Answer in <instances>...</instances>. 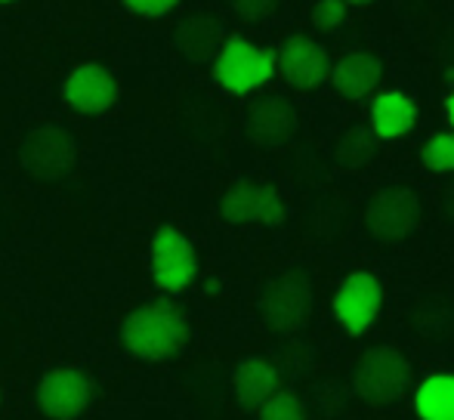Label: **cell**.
Listing matches in <instances>:
<instances>
[{
    "mask_svg": "<svg viewBox=\"0 0 454 420\" xmlns=\"http://www.w3.org/2000/svg\"><path fill=\"white\" fill-rule=\"evenodd\" d=\"M368 121V130L380 143H393V139H402L414 130V124H418V103L402 90H380L371 97Z\"/></svg>",
    "mask_w": 454,
    "mask_h": 420,
    "instance_id": "14",
    "label": "cell"
},
{
    "mask_svg": "<svg viewBox=\"0 0 454 420\" xmlns=\"http://www.w3.org/2000/svg\"><path fill=\"white\" fill-rule=\"evenodd\" d=\"M0 4H12V0H0Z\"/></svg>",
    "mask_w": 454,
    "mask_h": 420,
    "instance_id": "27",
    "label": "cell"
},
{
    "mask_svg": "<svg viewBox=\"0 0 454 420\" xmlns=\"http://www.w3.org/2000/svg\"><path fill=\"white\" fill-rule=\"evenodd\" d=\"M334 318L349 337H362L374 328L383 309V284L374 272H349L331 300Z\"/></svg>",
    "mask_w": 454,
    "mask_h": 420,
    "instance_id": "6",
    "label": "cell"
},
{
    "mask_svg": "<svg viewBox=\"0 0 454 420\" xmlns=\"http://www.w3.org/2000/svg\"><path fill=\"white\" fill-rule=\"evenodd\" d=\"M281 390V371L270 359H245L232 374V393L235 402L245 411H260V405Z\"/></svg>",
    "mask_w": 454,
    "mask_h": 420,
    "instance_id": "16",
    "label": "cell"
},
{
    "mask_svg": "<svg viewBox=\"0 0 454 420\" xmlns=\"http://www.w3.org/2000/svg\"><path fill=\"white\" fill-rule=\"evenodd\" d=\"M411 408L418 420H454V371H433L414 386Z\"/></svg>",
    "mask_w": 454,
    "mask_h": 420,
    "instance_id": "18",
    "label": "cell"
},
{
    "mask_svg": "<svg viewBox=\"0 0 454 420\" xmlns=\"http://www.w3.org/2000/svg\"><path fill=\"white\" fill-rule=\"evenodd\" d=\"M180 0H124V6L137 16H145V19H161L168 12L176 10Z\"/></svg>",
    "mask_w": 454,
    "mask_h": 420,
    "instance_id": "24",
    "label": "cell"
},
{
    "mask_svg": "<svg viewBox=\"0 0 454 420\" xmlns=\"http://www.w3.org/2000/svg\"><path fill=\"white\" fill-rule=\"evenodd\" d=\"M37 408L50 420H74L93 402V380L78 368H53L37 384Z\"/></svg>",
    "mask_w": 454,
    "mask_h": 420,
    "instance_id": "10",
    "label": "cell"
},
{
    "mask_svg": "<svg viewBox=\"0 0 454 420\" xmlns=\"http://www.w3.org/2000/svg\"><path fill=\"white\" fill-rule=\"evenodd\" d=\"M19 161L35 180L56 183L74 167L78 145L62 127H37L25 136L22 149H19Z\"/></svg>",
    "mask_w": 454,
    "mask_h": 420,
    "instance_id": "8",
    "label": "cell"
},
{
    "mask_svg": "<svg viewBox=\"0 0 454 420\" xmlns=\"http://www.w3.org/2000/svg\"><path fill=\"white\" fill-rule=\"evenodd\" d=\"M198 278L195 245L174 226H161L152 238V282L164 294H183Z\"/></svg>",
    "mask_w": 454,
    "mask_h": 420,
    "instance_id": "4",
    "label": "cell"
},
{
    "mask_svg": "<svg viewBox=\"0 0 454 420\" xmlns=\"http://www.w3.org/2000/svg\"><path fill=\"white\" fill-rule=\"evenodd\" d=\"M420 222V198L408 186H389L380 189L364 207V229L377 241H405Z\"/></svg>",
    "mask_w": 454,
    "mask_h": 420,
    "instance_id": "7",
    "label": "cell"
},
{
    "mask_svg": "<svg viewBox=\"0 0 454 420\" xmlns=\"http://www.w3.org/2000/svg\"><path fill=\"white\" fill-rule=\"evenodd\" d=\"M420 164L430 174H454V133H433L420 145Z\"/></svg>",
    "mask_w": 454,
    "mask_h": 420,
    "instance_id": "20",
    "label": "cell"
},
{
    "mask_svg": "<svg viewBox=\"0 0 454 420\" xmlns=\"http://www.w3.org/2000/svg\"><path fill=\"white\" fill-rule=\"evenodd\" d=\"M260 420H306V405L297 393L278 390L260 405Z\"/></svg>",
    "mask_w": 454,
    "mask_h": 420,
    "instance_id": "21",
    "label": "cell"
},
{
    "mask_svg": "<svg viewBox=\"0 0 454 420\" xmlns=\"http://www.w3.org/2000/svg\"><path fill=\"white\" fill-rule=\"evenodd\" d=\"M297 108L287 103L285 97H263L247 112V136L263 149H278L291 143L297 133Z\"/></svg>",
    "mask_w": 454,
    "mask_h": 420,
    "instance_id": "13",
    "label": "cell"
},
{
    "mask_svg": "<svg viewBox=\"0 0 454 420\" xmlns=\"http://www.w3.org/2000/svg\"><path fill=\"white\" fill-rule=\"evenodd\" d=\"M121 343L133 359L170 362L189 343V318L168 297L143 303L121 324Z\"/></svg>",
    "mask_w": 454,
    "mask_h": 420,
    "instance_id": "1",
    "label": "cell"
},
{
    "mask_svg": "<svg viewBox=\"0 0 454 420\" xmlns=\"http://www.w3.org/2000/svg\"><path fill=\"white\" fill-rule=\"evenodd\" d=\"M232 10L245 22H263L278 10V0H232Z\"/></svg>",
    "mask_w": 454,
    "mask_h": 420,
    "instance_id": "23",
    "label": "cell"
},
{
    "mask_svg": "<svg viewBox=\"0 0 454 420\" xmlns=\"http://www.w3.org/2000/svg\"><path fill=\"white\" fill-rule=\"evenodd\" d=\"M331 84L349 103H362L377 93L383 81V62L374 53H347L343 59H337V66H331Z\"/></svg>",
    "mask_w": 454,
    "mask_h": 420,
    "instance_id": "15",
    "label": "cell"
},
{
    "mask_svg": "<svg viewBox=\"0 0 454 420\" xmlns=\"http://www.w3.org/2000/svg\"><path fill=\"white\" fill-rule=\"evenodd\" d=\"M377 143H380V139H377L368 127H349V130L340 136V143H337V149H334L337 164H340V167H347V170L364 167V164L374 161Z\"/></svg>",
    "mask_w": 454,
    "mask_h": 420,
    "instance_id": "19",
    "label": "cell"
},
{
    "mask_svg": "<svg viewBox=\"0 0 454 420\" xmlns=\"http://www.w3.org/2000/svg\"><path fill=\"white\" fill-rule=\"evenodd\" d=\"M62 97H66L68 108H74L78 114H102L118 99V81L112 78L106 66L87 62L66 78Z\"/></svg>",
    "mask_w": 454,
    "mask_h": 420,
    "instance_id": "12",
    "label": "cell"
},
{
    "mask_svg": "<svg viewBox=\"0 0 454 420\" xmlns=\"http://www.w3.org/2000/svg\"><path fill=\"white\" fill-rule=\"evenodd\" d=\"M223 41H226V28L220 19L207 16V12H195V16L183 19L174 31L176 50L189 62H214Z\"/></svg>",
    "mask_w": 454,
    "mask_h": 420,
    "instance_id": "17",
    "label": "cell"
},
{
    "mask_svg": "<svg viewBox=\"0 0 454 420\" xmlns=\"http://www.w3.org/2000/svg\"><path fill=\"white\" fill-rule=\"evenodd\" d=\"M220 214L232 226H245V222H263V226H281L285 222V201H281L275 186H257L251 180H239L229 186V192L220 201Z\"/></svg>",
    "mask_w": 454,
    "mask_h": 420,
    "instance_id": "11",
    "label": "cell"
},
{
    "mask_svg": "<svg viewBox=\"0 0 454 420\" xmlns=\"http://www.w3.org/2000/svg\"><path fill=\"white\" fill-rule=\"evenodd\" d=\"M275 78V50L229 35L214 59V81L232 97H247Z\"/></svg>",
    "mask_w": 454,
    "mask_h": 420,
    "instance_id": "3",
    "label": "cell"
},
{
    "mask_svg": "<svg viewBox=\"0 0 454 420\" xmlns=\"http://www.w3.org/2000/svg\"><path fill=\"white\" fill-rule=\"evenodd\" d=\"M260 313L278 334H291V331L303 328L306 318L312 315V282L306 278V272L291 269L272 278L260 297Z\"/></svg>",
    "mask_w": 454,
    "mask_h": 420,
    "instance_id": "5",
    "label": "cell"
},
{
    "mask_svg": "<svg viewBox=\"0 0 454 420\" xmlns=\"http://www.w3.org/2000/svg\"><path fill=\"white\" fill-rule=\"evenodd\" d=\"M343 4H347V6H349V4H356V6H364V4H371V0H343Z\"/></svg>",
    "mask_w": 454,
    "mask_h": 420,
    "instance_id": "26",
    "label": "cell"
},
{
    "mask_svg": "<svg viewBox=\"0 0 454 420\" xmlns=\"http://www.w3.org/2000/svg\"><path fill=\"white\" fill-rule=\"evenodd\" d=\"M331 56L318 41L306 35H291L275 50V74H281L294 90H316L331 78Z\"/></svg>",
    "mask_w": 454,
    "mask_h": 420,
    "instance_id": "9",
    "label": "cell"
},
{
    "mask_svg": "<svg viewBox=\"0 0 454 420\" xmlns=\"http://www.w3.org/2000/svg\"><path fill=\"white\" fill-rule=\"evenodd\" d=\"M445 114H449V124H451V133H454V93L445 99Z\"/></svg>",
    "mask_w": 454,
    "mask_h": 420,
    "instance_id": "25",
    "label": "cell"
},
{
    "mask_svg": "<svg viewBox=\"0 0 454 420\" xmlns=\"http://www.w3.org/2000/svg\"><path fill=\"white\" fill-rule=\"evenodd\" d=\"M411 362L395 346H371L353 368V393L364 405H393L411 393Z\"/></svg>",
    "mask_w": 454,
    "mask_h": 420,
    "instance_id": "2",
    "label": "cell"
},
{
    "mask_svg": "<svg viewBox=\"0 0 454 420\" xmlns=\"http://www.w3.org/2000/svg\"><path fill=\"white\" fill-rule=\"evenodd\" d=\"M343 19H347V4H343V0H318V4L312 6V25H316L318 31L340 28Z\"/></svg>",
    "mask_w": 454,
    "mask_h": 420,
    "instance_id": "22",
    "label": "cell"
}]
</instances>
